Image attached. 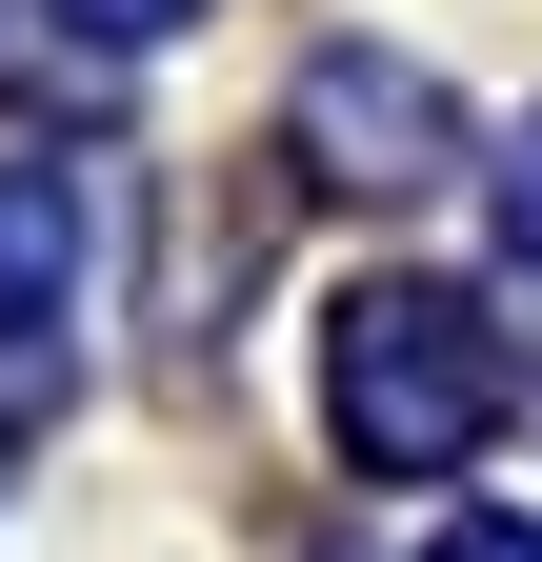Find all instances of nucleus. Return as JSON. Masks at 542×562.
<instances>
[{"instance_id": "nucleus-1", "label": "nucleus", "mask_w": 542, "mask_h": 562, "mask_svg": "<svg viewBox=\"0 0 542 562\" xmlns=\"http://www.w3.org/2000/svg\"><path fill=\"white\" fill-rule=\"evenodd\" d=\"M321 422H342L362 482H462L503 442V341L462 281H342L321 322Z\"/></svg>"}, {"instance_id": "nucleus-2", "label": "nucleus", "mask_w": 542, "mask_h": 562, "mask_svg": "<svg viewBox=\"0 0 542 562\" xmlns=\"http://www.w3.org/2000/svg\"><path fill=\"white\" fill-rule=\"evenodd\" d=\"M81 261H101L81 161H0V442L60 422V382H81Z\"/></svg>"}, {"instance_id": "nucleus-3", "label": "nucleus", "mask_w": 542, "mask_h": 562, "mask_svg": "<svg viewBox=\"0 0 542 562\" xmlns=\"http://www.w3.org/2000/svg\"><path fill=\"white\" fill-rule=\"evenodd\" d=\"M302 161L342 201H422V181H462V101L422 60H382V41H321L302 60Z\"/></svg>"}, {"instance_id": "nucleus-4", "label": "nucleus", "mask_w": 542, "mask_h": 562, "mask_svg": "<svg viewBox=\"0 0 542 562\" xmlns=\"http://www.w3.org/2000/svg\"><path fill=\"white\" fill-rule=\"evenodd\" d=\"M503 241H522V281H542V121L503 140Z\"/></svg>"}, {"instance_id": "nucleus-5", "label": "nucleus", "mask_w": 542, "mask_h": 562, "mask_svg": "<svg viewBox=\"0 0 542 562\" xmlns=\"http://www.w3.org/2000/svg\"><path fill=\"white\" fill-rule=\"evenodd\" d=\"M81 41H161V21H201V0H60Z\"/></svg>"}, {"instance_id": "nucleus-6", "label": "nucleus", "mask_w": 542, "mask_h": 562, "mask_svg": "<svg viewBox=\"0 0 542 562\" xmlns=\"http://www.w3.org/2000/svg\"><path fill=\"white\" fill-rule=\"evenodd\" d=\"M422 562H542V522H442Z\"/></svg>"}]
</instances>
